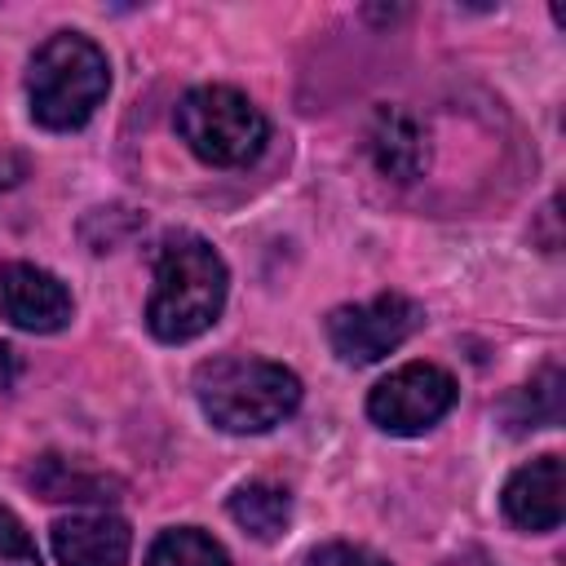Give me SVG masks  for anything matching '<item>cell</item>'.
<instances>
[{"label": "cell", "instance_id": "30bf717a", "mask_svg": "<svg viewBox=\"0 0 566 566\" xmlns=\"http://www.w3.org/2000/svg\"><path fill=\"white\" fill-rule=\"evenodd\" d=\"M367 150H371V164L389 181H402V186L424 177V168H429L424 124L402 106H376L371 128H367Z\"/></svg>", "mask_w": 566, "mask_h": 566}, {"label": "cell", "instance_id": "9a60e30c", "mask_svg": "<svg viewBox=\"0 0 566 566\" xmlns=\"http://www.w3.org/2000/svg\"><path fill=\"white\" fill-rule=\"evenodd\" d=\"M97 226H102V234H93V239H84V243H88L93 252H111V248H115L119 239H128L142 221H137L133 208H93L80 230H97Z\"/></svg>", "mask_w": 566, "mask_h": 566}, {"label": "cell", "instance_id": "6da1fadb", "mask_svg": "<svg viewBox=\"0 0 566 566\" xmlns=\"http://www.w3.org/2000/svg\"><path fill=\"white\" fill-rule=\"evenodd\" d=\"M226 261L208 239L190 230L164 234L155 248V292L146 305L150 336L181 345L208 332L226 305Z\"/></svg>", "mask_w": 566, "mask_h": 566}, {"label": "cell", "instance_id": "e0dca14e", "mask_svg": "<svg viewBox=\"0 0 566 566\" xmlns=\"http://www.w3.org/2000/svg\"><path fill=\"white\" fill-rule=\"evenodd\" d=\"M305 566H389V562L367 553V548H358V544H318L305 557Z\"/></svg>", "mask_w": 566, "mask_h": 566}, {"label": "cell", "instance_id": "4fadbf2b", "mask_svg": "<svg viewBox=\"0 0 566 566\" xmlns=\"http://www.w3.org/2000/svg\"><path fill=\"white\" fill-rule=\"evenodd\" d=\"M562 385H566V380H562V367L548 363L539 376H531V385H522V389L509 394V402L500 407V411H504V424H509L513 433L557 424V420H562Z\"/></svg>", "mask_w": 566, "mask_h": 566}, {"label": "cell", "instance_id": "5b68a950", "mask_svg": "<svg viewBox=\"0 0 566 566\" xmlns=\"http://www.w3.org/2000/svg\"><path fill=\"white\" fill-rule=\"evenodd\" d=\"M424 323V310L402 292H380L363 305H340L327 314V340L340 363L367 367L411 340Z\"/></svg>", "mask_w": 566, "mask_h": 566}, {"label": "cell", "instance_id": "5bb4252c", "mask_svg": "<svg viewBox=\"0 0 566 566\" xmlns=\"http://www.w3.org/2000/svg\"><path fill=\"white\" fill-rule=\"evenodd\" d=\"M146 566H230V557L199 526H172L159 531V539L146 553Z\"/></svg>", "mask_w": 566, "mask_h": 566}, {"label": "cell", "instance_id": "7a4b0ae2", "mask_svg": "<svg viewBox=\"0 0 566 566\" xmlns=\"http://www.w3.org/2000/svg\"><path fill=\"white\" fill-rule=\"evenodd\" d=\"M195 398L203 416L226 433H265L301 407V380L283 363L221 354L199 363Z\"/></svg>", "mask_w": 566, "mask_h": 566}, {"label": "cell", "instance_id": "7c38bea8", "mask_svg": "<svg viewBox=\"0 0 566 566\" xmlns=\"http://www.w3.org/2000/svg\"><path fill=\"white\" fill-rule=\"evenodd\" d=\"M230 517L252 535V539H279L292 522V495L274 482H243L234 495H230Z\"/></svg>", "mask_w": 566, "mask_h": 566}, {"label": "cell", "instance_id": "8fae6325", "mask_svg": "<svg viewBox=\"0 0 566 566\" xmlns=\"http://www.w3.org/2000/svg\"><path fill=\"white\" fill-rule=\"evenodd\" d=\"M31 486L44 500H75V504H111L119 500V482L106 473H84L75 464H66L62 455H40L31 469Z\"/></svg>", "mask_w": 566, "mask_h": 566}, {"label": "cell", "instance_id": "9c48e42d", "mask_svg": "<svg viewBox=\"0 0 566 566\" xmlns=\"http://www.w3.org/2000/svg\"><path fill=\"white\" fill-rule=\"evenodd\" d=\"M504 517L517 531H557L562 526V455H535L504 482Z\"/></svg>", "mask_w": 566, "mask_h": 566}, {"label": "cell", "instance_id": "2e32d148", "mask_svg": "<svg viewBox=\"0 0 566 566\" xmlns=\"http://www.w3.org/2000/svg\"><path fill=\"white\" fill-rule=\"evenodd\" d=\"M0 566H44L35 539L4 504H0Z\"/></svg>", "mask_w": 566, "mask_h": 566}, {"label": "cell", "instance_id": "d6986e66", "mask_svg": "<svg viewBox=\"0 0 566 566\" xmlns=\"http://www.w3.org/2000/svg\"><path fill=\"white\" fill-rule=\"evenodd\" d=\"M442 566H486L482 553H469V557H455V562H442Z\"/></svg>", "mask_w": 566, "mask_h": 566}, {"label": "cell", "instance_id": "277c9868", "mask_svg": "<svg viewBox=\"0 0 566 566\" xmlns=\"http://www.w3.org/2000/svg\"><path fill=\"white\" fill-rule=\"evenodd\" d=\"M177 137L212 168H243L265 150L270 124L261 106L230 84H199L177 102Z\"/></svg>", "mask_w": 566, "mask_h": 566}, {"label": "cell", "instance_id": "ac0fdd59", "mask_svg": "<svg viewBox=\"0 0 566 566\" xmlns=\"http://www.w3.org/2000/svg\"><path fill=\"white\" fill-rule=\"evenodd\" d=\"M13 376H18V354L0 340V389H9V385H13Z\"/></svg>", "mask_w": 566, "mask_h": 566}, {"label": "cell", "instance_id": "3957f363", "mask_svg": "<svg viewBox=\"0 0 566 566\" xmlns=\"http://www.w3.org/2000/svg\"><path fill=\"white\" fill-rule=\"evenodd\" d=\"M106 88H111V62L80 31L49 35L35 49L31 71H27L31 119L53 133L84 128L93 119V111L106 102Z\"/></svg>", "mask_w": 566, "mask_h": 566}, {"label": "cell", "instance_id": "8992f818", "mask_svg": "<svg viewBox=\"0 0 566 566\" xmlns=\"http://www.w3.org/2000/svg\"><path fill=\"white\" fill-rule=\"evenodd\" d=\"M455 407V380L433 363H407L367 394V416L398 438L433 429Z\"/></svg>", "mask_w": 566, "mask_h": 566}, {"label": "cell", "instance_id": "ba28073f", "mask_svg": "<svg viewBox=\"0 0 566 566\" xmlns=\"http://www.w3.org/2000/svg\"><path fill=\"white\" fill-rule=\"evenodd\" d=\"M49 539H53V557L62 566H128V553H133V531L115 513L57 517Z\"/></svg>", "mask_w": 566, "mask_h": 566}, {"label": "cell", "instance_id": "52a82bcc", "mask_svg": "<svg viewBox=\"0 0 566 566\" xmlns=\"http://www.w3.org/2000/svg\"><path fill=\"white\" fill-rule=\"evenodd\" d=\"M0 314L22 332L49 336L71 323V292L57 274L31 261H9L0 265Z\"/></svg>", "mask_w": 566, "mask_h": 566}]
</instances>
